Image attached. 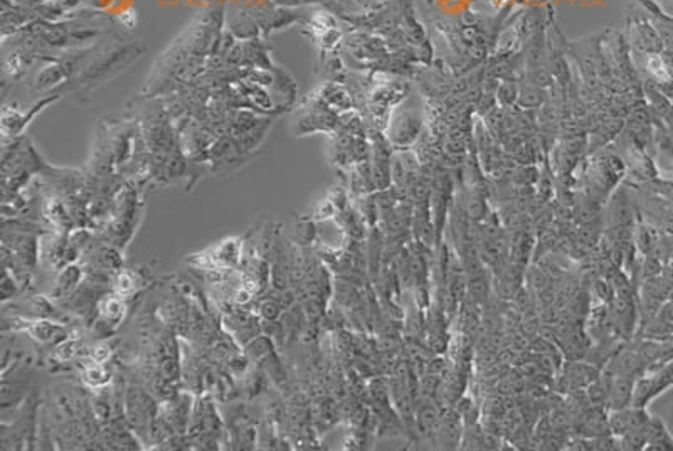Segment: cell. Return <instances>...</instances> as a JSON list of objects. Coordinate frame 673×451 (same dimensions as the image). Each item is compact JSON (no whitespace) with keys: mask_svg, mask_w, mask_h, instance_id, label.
Listing matches in <instances>:
<instances>
[{"mask_svg":"<svg viewBox=\"0 0 673 451\" xmlns=\"http://www.w3.org/2000/svg\"><path fill=\"white\" fill-rule=\"evenodd\" d=\"M279 311H281V310H279V305L273 300L265 302L263 305H261V315H263V318L268 320V322H273V320H276L279 317Z\"/></svg>","mask_w":673,"mask_h":451,"instance_id":"ba28073f","label":"cell"},{"mask_svg":"<svg viewBox=\"0 0 673 451\" xmlns=\"http://www.w3.org/2000/svg\"><path fill=\"white\" fill-rule=\"evenodd\" d=\"M243 256V239L227 238L221 244L204 253L192 255L190 263L202 269H226L234 267Z\"/></svg>","mask_w":673,"mask_h":451,"instance_id":"6da1fadb","label":"cell"},{"mask_svg":"<svg viewBox=\"0 0 673 451\" xmlns=\"http://www.w3.org/2000/svg\"><path fill=\"white\" fill-rule=\"evenodd\" d=\"M126 314V305L121 300L120 295H107L98 303V315L101 322H105L109 327H116L121 323Z\"/></svg>","mask_w":673,"mask_h":451,"instance_id":"5b68a950","label":"cell"},{"mask_svg":"<svg viewBox=\"0 0 673 451\" xmlns=\"http://www.w3.org/2000/svg\"><path fill=\"white\" fill-rule=\"evenodd\" d=\"M113 286H115L116 295H120V297H130V295L137 292L138 278L135 276L133 271L121 269V271L116 275L115 281H113Z\"/></svg>","mask_w":673,"mask_h":451,"instance_id":"52a82bcc","label":"cell"},{"mask_svg":"<svg viewBox=\"0 0 673 451\" xmlns=\"http://www.w3.org/2000/svg\"><path fill=\"white\" fill-rule=\"evenodd\" d=\"M83 281V269L76 264H67L59 271L58 280H56V288L53 292V298H62V297H71L76 290L81 286Z\"/></svg>","mask_w":673,"mask_h":451,"instance_id":"277c9868","label":"cell"},{"mask_svg":"<svg viewBox=\"0 0 673 451\" xmlns=\"http://www.w3.org/2000/svg\"><path fill=\"white\" fill-rule=\"evenodd\" d=\"M126 412H128V419L132 421L133 426H143L154 418L155 403L143 389L130 387L128 396H126Z\"/></svg>","mask_w":673,"mask_h":451,"instance_id":"7a4b0ae2","label":"cell"},{"mask_svg":"<svg viewBox=\"0 0 673 451\" xmlns=\"http://www.w3.org/2000/svg\"><path fill=\"white\" fill-rule=\"evenodd\" d=\"M25 334H29L34 340L41 344L61 342L66 339V328L58 322H49V320H20L19 327Z\"/></svg>","mask_w":673,"mask_h":451,"instance_id":"3957f363","label":"cell"},{"mask_svg":"<svg viewBox=\"0 0 673 451\" xmlns=\"http://www.w3.org/2000/svg\"><path fill=\"white\" fill-rule=\"evenodd\" d=\"M81 377L84 384L93 387V389H100V387H105L109 382V372L101 362L91 361L90 364L84 365Z\"/></svg>","mask_w":673,"mask_h":451,"instance_id":"8992f818","label":"cell"}]
</instances>
